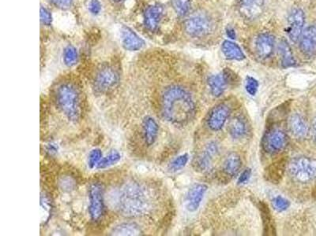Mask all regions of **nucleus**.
<instances>
[{"mask_svg":"<svg viewBox=\"0 0 316 236\" xmlns=\"http://www.w3.org/2000/svg\"><path fill=\"white\" fill-rule=\"evenodd\" d=\"M222 74L224 76L227 85H236L238 81V76L230 69H225Z\"/></svg>","mask_w":316,"mask_h":236,"instance_id":"obj_37","label":"nucleus"},{"mask_svg":"<svg viewBox=\"0 0 316 236\" xmlns=\"http://www.w3.org/2000/svg\"><path fill=\"white\" fill-rule=\"evenodd\" d=\"M105 212V200L102 186L92 183L89 189V213L92 221L102 218Z\"/></svg>","mask_w":316,"mask_h":236,"instance_id":"obj_8","label":"nucleus"},{"mask_svg":"<svg viewBox=\"0 0 316 236\" xmlns=\"http://www.w3.org/2000/svg\"><path fill=\"white\" fill-rule=\"evenodd\" d=\"M41 21L44 25L48 26L51 25L52 22V14L44 7H41Z\"/></svg>","mask_w":316,"mask_h":236,"instance_id":"obj_38","label":"nucleus"},{"mask_svg":"<svg viewBox=\"0 0 316 236\" xmlns=\"http://www.w3.org/2000/svg\"><path fill=\"white\" fill-rule=\"evenodd\" d=\"M229 133L234 139H241L247 133V125L241 116H236L229 123Z\"/></svg>","mask_w":316,"mask_h":236,"instance_id":"obj_24","label":"nucleus"},{"mask_svg":"<svg viewBox=\"0 0 316 236\" xmlns=\"http://www.w3.org/2000/svg\"><path fill=\"white\" fill-rule=\"evenodd\" d=\"M172 7L179 16H184L190 10L191 0H172Z\"/></svg>","mask_w":316,"mask_h":236,"instance_id":"obj_30","label":"nucleus"},{"mask_svg":"<svg viewBox=\"0 0 316 236\" xmlns=\"http://www.w3.org/2000/svg\"><path fill=\"white\" fill-rule=\"evenodd\" d=\"M206 190L207 186L203 183H196L192 186L187 192L185 200L186 210L190 212L196 211L203 201Z\"/></svg>","mask_w":316,"mask_h":236,"instance_id":"obj_14","label":"nucleus"},{"mask_svg":"<svg viewBox=\"0 0 316 236\" xmlns=\"http://www.w3.org/2000/svg\"><path fill=\"white\" fill-rule=\"evenodd\" d=\"M59 183H60L61 188L62 190H67V191L73 190L74 187H75V181L72 179L69 178V177L62 178Z\"/></svg>","mask_w":316,"mask_h":236,"instance_id":"obj_40","label":"nucleus"},{"mask_svg":"<svg viewBox=\"0 0 316 236\" xmlns=\"http://www.w3.org/2000/svg\"><path fill=\"white\" fill-rule=\"evenodd\" d=\"M114 2H116V3H120V2H123V1H124V0H113Z\"/></svg>","mask_w":316,"mask_h":236,"instance_id":"obj_46","label":"nucleus"},{"mask_svg":"<svg viewBox=\"0 0 316 236\" xmlns=\"http://www.w3.org/2000/svg\"><path fill=\"white\" fill-rule=\"evenodd\" d=\"M119 76L113 66L105 65L97 72L93 81V89L98 93H105L117 85Z\"/></svg>","mask_w":316,"mask_h":236,"instance_id":"obj_7","label":"nucleus"},{"mask_svg":"<svg viewBox=\"0 0 316 236\" xmlns=\"http://www.w3.org/2000/svg\"><path fill=\"white\" fill-rule=\"evenodd\" d=\"M113 235H139L142 230L135 223H122L118 224L111 231Z\"/></svg>","mask_w":316,"mask_h":236,"instance_id":"obj_25","label":"nucleus"},{"mask_svg":"<svg viewBox=\"0 0 316 236\" xmlns=\"http://www.w3.org/2000/svg\"><path fill=\"white\" fill-rule=\"evenodd\" d=\"M250 176H251V170L250 169H247L241 173L240 177H239L238 183L239 184H242V183H245L246 182L248 181L250 179Z\"/></svg>","mask_w":316,"mask_h":236,"instance_id":"obj_42","label":"nucleus"},{"mask_svg":"<svg viewBox=\"0 0 316 236\" xmlns=\"http://www.w3.org/2000/svg\"><path fill=\"white\" fill-rule=\"evenodd\" d=\"M313 135H314V139L316 142V119L314 121V125H313Z\"/></svg>","mask_w":316,"mask_h":236,"instance_id":"obj_45","label":"nucleus"},{"mask_svg":"<svg viewBox=\"0 0 316 236\" xmlns=\"http://www.w3.org/2000/svg\"><path fill=\"white\" fill-rule=\"evenodd\" d=\"M292 134L298 139H303L308 134V125L301 115L294 113L292 115L289 122Z\"/></svg>","mask_w":316,"mask_h":236,"instance_id":"obj_20","label":"nucleus"},{"mask_svg":"<svg viewBox=\"0 0 316 236\" xmlns=\"http://www.w3.org/2000/svg\"><path fill=\"white\" fill-rule=\"evenodd\" d=\"M55 7L61 10H68L72 5L73 0H50Z\"/></svg>","mask_w":316,"mask_h":236,"instance_id":"obj_39","label":"nucleus"},{"mask_svg":"<svg viewBox=\"0 0 316 236\" xmlns=\"http://www.w3.org/2000/svg\"><path fill=\"white\" fill-rule=\"evenodd\" d=\"M152 197L141 183L130 181L123 184L115 195L114 204L123 215L137 217L146 215L152 208Z\"/></svg>","mask_w":316,"mask_h":236,"instance_id":"obj_1","label":"nucleus"},{"mask_svg":"<svg viewBox=\"0 0 316 236\" xmlns=\"http://www.w3.org/2000/svg\"><path fill=\"white\" fill-rule=\"evenodd\" d=\"M289 137L284 131L277 128H269L262 139V147L265 152L274 155L286 148Z\"/></svg>","mask_w":316,"mask_h":236,"instance_id":"obj_6","label":"nucleus"},{"mask_svg":"<svg viewBox=\"0 0 316 236\" xmlns=\"http://www.w3.org/2000/svg\"><path fill=\"white\" fill-rule=\"evenodd\" d=\"M121 39L123 48L128 51H139L145 45V41L128 27L123 26L121 29Z\"/></svg>","mask_w":316,"mask_h":236,"instance_id":"obj_17","label":"nucleus"},{"mask_svg":"<svg viewBox=\"0 0 316 236\" xmlns=\"http://www.w3.org/2000/svg\"><path fill=\"white\" fill-rule=\"evenodd\" d=\"M164 8L159 4L149 6L144 13V25L149 31H155L160 25Z\"/></svg>","mask_w":316,"mask_h":236,"instance_id":"obj_18","label":"nucleus"},{"mask_svg":"<svg viewBox=\"0 0 316 236\" xmlns=\"http://www.w3.org/2000/svg\"><path fill=\"white\" fill-rule=\"evenodd\" d=\"M41 222L46 224L51 217L52 213V203L47 194H41Z\"/></svg>","mask_w":316,"mask_h":236,"instance_id":"obj_28","label":"nucleus"},{"mask_svg":"<svg viewBox=\"0 0 316 236\" xmlns=\"http://www.w3.org/2000/svg\"><path fill=\"white\" fill-rule=\"evenodd\" d=\"M89 11L94 15H98L102 10V4L98 0H91L89 4Z\"/></svg>","mask_w":316,"mask_h":236,"instance_id":"obj_41","label":"nucleus"},{"mask_svg":"<svg viewBox=\"0 0 316 236\" xmlns=\"http://www.w3.org/2000/svg\"><path fill=\"white\" fill-rule=\"evenodd\" d=\"M57 106L69 122L77 123L82 114V102L78 89L71 84L59 85L55 92Z\"/></svg>","mask_w":316,"mask_h":236,"instance_id":"obj_3","label":"nucleus"},{"mask_svg":"<svg viewBox=\"0 0 316 236\" xmlns=\"http://www.w3.org/2000/svg\"><path fill=\"white\" fill-rule=\"evenodd\" d=\"M279 51L281 54V65L284 68L292 67L296 65V60L293 57L291 48L289 45L288 42L282 40L279 44Z\"/></svg>","mask_w":316,"mask_h":236,"instance_id":"obj_27","label":"nucleus"},{"mask_svg":"<svg viewBox=\"0 0 316 236\" xmlns=\"http://www.w3.org/2000/svg\"><path fill=\"white\" fill-rule=\"evenodd\" d=\"M78 60V53L74 47L68 46L64 50V61L65 65L69 67L73 66Z\"/></svg>","mask_w":316,"mask_h":236,"instance_id":"obj_32","label":"nucleus"},{"mask_svg":"<svg viewBox=\"0 0 316 236\" xmlns=\"http://www.w3.org/2000/svg\"><path fill=\"white\" fill-rule=\"evenodd\" d=\"M120 153L118 152L117 150H112L108 155L105 156V158L102 159L98 166H97V169H107V168L116 165V163H118L120 161Z\"/></svg>","mask_w":316,"mask_h":236,"instance_id":"obj_29","label":"nucleus"},{"mask_svg":"<svg viewBox=\"0 0 316 236\" xmlns=\"http://www.w3.org/2000/svg\"><path fill=\"white\" fill-rule=\"evenodd\" d=\"M58 150H59L58 146H56L55 143H48L47 145L46 150L50 154H55L58 152Z\"/></svg>","mask_w":316,"mask_h":236,"instance_id":"obj_43","label":"nucleus"},{"mask_svg":"<svg viewBox=\"0 0 316 236\" xmlns=\"http://www.w3.org/2000/svg\"><path fill=\"white\" fill-rule=\"evenodd\" d=\"M285 104L276 108L275 109L273 110V113H270V116L268 118V122L270 124H275L276 122H280L287 114L289 106H287V104H286V106H285Z\"/></svg>","mask_w":316,"mask_h":236,"instance_id":"obj_31","label":"nucleus"},{"mask_svg":"<svg viewBox=\"0 0 316 236\" xmlns=\"http://www.w3.org/2000/svg\"><path fill=\"white\" fill-rule=\"evenodd\" d=\"M158 132L159 126L154 118L150 116H146L142 121V135L147 146L154 144L157 139Z\"/></svg>","mask_w":316,"mask_h":236,"instance_id":"obj_19","label":"nucleus"},{"mask_svg":"<svg viewBox=\"0 0 316 236\" xmlns=\"http://www.w3.org/2000/svg\"><path fill=\"white\" fill-rule=\"evenodd\" d=\"M208 85L210 86L212 95L215 97H220V95L224 93L228 85L222 72L210 76L208 79Z\"/></svg>","mask_w":316,"mask_h":236,"instance_id":"obj_23","label":"nucleus"},{"mask_svg":"<svg viewBox=\"0 0 316 236\" xmlns=\"http://www.w3.org/2000/svg\"><path fill=\"white\" fill-rule=\"evenodd\" d=\"M292 178L300 183H308L316 180V160L307 157H297L288 164Z\"/></svg>","mask_w":316,"mask_h":236,"instance_id":"obj_4","label":"nucleus"},{"mask_svg":"<svg viewBox=\"0 0 316 236\" xmlns=\"http://www.w3.org/2000/svg\"><path fill=\"white\" fill-rule=\"evenodd\" d=\"M260 211H261L262 218H263V226H264V234L266 235H274L275 234L274 222L272 218L270 209L266 203L261 202L260 203Z\"/></svg>","mask_w":316,"mask_h":236,"instance_id":"obj_26","label":"nucleus"},{"mask_svg":"<svg viewBox=\"0 0 316 236\" xmlns=\"http://www.w3.org/2000/svg\"><path fill=\"white\" fill-rule=\"evenodd\" d=\"M305 16L302 10H293L290 13L288 18V32L289 37L293 42H297L300 40L303 33Z\"/></svg>","mask_w":316,"mask_h":236,"instance_id":"obj_9","label":"nucleus"},{"mask_svg":"<svg viewBox=\"0 0 316 236\" xmlns=\"http://www.w3.org/2000/svg\"><path fill=\"white\" fill-rule=\"evenodd\" d=\"M274 37L270 34H260L256 41V51L259 58L267 59L274 53Z\"/></svg>","mask_w":316,"mask_h":236,"instance_id":"obj_16","label":"nucleus"},{"mask_svg":"<svg viewBox=\"0 0 316 236\" xmlns=\"http://www.w3.org/2000/svg\"><path fill=\"white\" fill-rule=\"evenodd\" d=\"M213 21L206 13H194L184 23L186 33L193 37H203L213 29Z\"/></svg>","mask_w":316,"mask_h":236,"instance_id":"obj_5","label":"nucleus"},{"mask_svg":"<svg viewBox=\"0 0 316 236\" xmlns=\"http://www.w3.org/2000/svg\"><path fill=\"white\" fill-rule=\"evenodd\" d=\"M188 159L189 156L187 153H184V154L179 156V157L176 158V159L171 163L169 169H170L172 172L179 171V170L183 169V168L186 166V163L188 162Z\"/></svg>","mask_w":316,"mask_h":236,"instance_id":"obj_34","label":"nucleus"},{"mask_svg":"<svg viewBox=\"0 0 316 236\" xmlns=\"http://www.w3.org/2000/svg\"><path fill=\"white\" fill-rule=\"evenodd\" d=\"M245 88L249 95L254 96L257 93L259 82L252 76H247L246 78Z\"/></svg>","mask_w":316,"mask_h":236,"instance_id":"obj_36","label":"nucleus"},{"mask_svg":"<svg viewBox=\"0 0 316 236\" xmlns=\"http://www.w3.org/2000/svg\"><path fill=\"white\" fill-rule=\"evenodd\" d=\"M242 161L240 156L236 152L229 153L223 164V170L228 176H236L241 169Z\"/></svg>","mask_w":316,"mask_h":236,"instance_id":"obj_21","label":"nucleus"},{"mask_svg":"<svg viewBox=\"0 0 316 236\" xmlns=\"http://www.w3.org/2000/svg\"><path fill=\"white\" fill-rule=\"evenodd\" d=\"M229 113H230V110L227 105L224 103L217 105L212 109L211 111L208 115V127L215 132L220 130L226 124Z\"/></svg>","mask_w":316,"mask_h":236,"instance_id":"obj_10","label":"nucleus"},{"mask_svg":"<svg viewBox=\"0 0 316 236\" xmlns=\"http://www.w3.org/2000/svg\"><path fill=\"white\" fill-rule=\"evenodd\" d=\"M222 52L228 59L241 61L245 58L241 48L232 41H225L222 44Z\"/></svg>","mask_w":316,"mask_h":236,"instance_id":"obj_22","label":"nucleus"},{"mask_svg":"<svg viewBox=\"0 0 316 236\" xmlns=\"http://www.w3.org/2000/svg\"><path fill=\"white\" fill-rule=\"evenodd\" d=\"M288 160L286 158H281V159L273 162L265 170V178L267 181L274 184L280 183L288 168Z\"/></svg>","mask_w":316,"mask_h":236,"instance_id":"obj_13","label":"nucleus"},{"mask_svg":"<svg viewBox=\"0 0 316 236\" xmlns=\"http://www.w3.org/2000/svg\"><path fill=\"white\" fill-rule=\"evenodd\" d=\"M103 159L102 150L98 148L92 149L88 156V166L89 169L97 168L100 162Z\"/></svg>","mask_w":316,"mask_h":236,"instance_id":"obj_33","label":"nucleus"},{"mask_svg":"<svg viewBox=\"0 0 316 236\" xmlns=\"http://www.w3.org/2000/svg\"><path fill=\"white\" fill-rule=\"evenodd\" d=\"M162 113L168 122L176 125L188 123L196 113V104L184 88L172 86L162 95Z\"/></svg>","mask_w":316,"mask_h":236,"instance_id":"obj_2","label":"nucleus"},{"mask_svg":"<svg viewBox=\"0 0 316 236\" xmlns=\"http://www.w3.org/2000/svg\"><path fill=\"white\" fill-rule=\"evenodd\" d=\"M226 33H227L228 36L231 39H236V32H235L234 29L232 28H228L226 30Z\"/></svg>","mask_w":316,"mask_h":236,"instance_id":"obj_44","label":"nucleus"},{"mask_svg":"<svg viewBox=\"0 0 316 236\" xmlns=\"http://www.w3.org/2000/svg\"><path fill=\"white\" fill-rule=\"evenodd\" d=\"M273 205H274V209L277 211L283 212L290 207V203L289 200L283 198L282 196L278 195L274 198L273 200Z\"/></svg>","mask_w":316,"mask_h":236,"instance_id":"obj_35","label":"nucleus"},{"mask_svg":"<svg viewBox=\"0 0 316 236\" xmlns=\"http://www.w3.org/2000/svg\"><path fill=\"white\" fill-rule=\"evenodd\" d=\"M218 153V146L215 142L207 144L206 148L202 153H199L198 157L195 159L194 166L196 168V171L204 172L210 169L213 159Z\"/></svg>","mask_w":316,"mask_h":236,"instance_id":"obj_11","label":"nucleus"},{"mask_svg":"<svg viewBox=\"0 0 316 236\" xmlns=\"http://www.w3.org/2000/svg\"><path fill=\"white\" fill-rule=\"evenodd\" d=\"M266 0H240L239 11L246 19H256L264 10Z\"/></svg>","mask_w":316,"mask_h":236,"instance_id":"obj_12","label":"nucleus"},{"mask_svg":"<svg viewBox=\"0 0 316 236\" xmlns=\"http://www.w3.org/2000/svg\"><path fill=\"white\" fill-rule=\"evenodd\" d=\"M300 48L306 56L316 54V25L307 27L300 38Z\"/></svg>","mask_w":316,"mask_h":236,"instance_id":"obj_15","label":"nucleus"}]
</instances>
